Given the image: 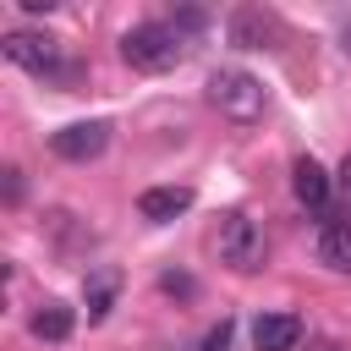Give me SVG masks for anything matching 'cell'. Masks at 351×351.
<instances>
[{"instance_id": "1", "label": "cell", "mask_w": 351, "mask_h": 351, "mask_svg": "<svg viewBox=\"0 0 351 351\" xmlns=\"http://www.w3.org/2000/svg\"><path fill=\"white\" fill-rule=\"evenodd\" d=\"M214 252H219L225 269L258 274V269L269 263V236H263L258 219H247L241 208H230V214H219V225H214Z\"/></svg>"}, {"instance_id": "2", "label": "cell", "mask_w": 351, "mask_h": 351, "mask_svg": "<svg viewBox=\"0 0 351 351\" xmlns=\"http://www.w3.org/2000/svg\"><path fill=\"white\" fill-rule=\"evenodd\" d=\"M0 55H5L11 66H22V71L44 77V82H77V77H82L49 33H27V27H16V33H5V38H0Z\"/></svg>"}, {"instance_id": "3", "label": "cell", "mask_w": 351, "mask_h": 351, "mask_svg": "<svg viewBox=\"0 0 351 351\" xmlns=\"http://www.w3.org/2000/svg\"><path fill=\"white\" fill-rule=\"evenodd\" d=\"M208 104H214L225 121L252 126V121H263L269 93H263V82H258L252 71H241V66H219V71L208 77Z\"/></svg>"}, {"instance_id": "4", "label": "cell", "mask_w": 351, "mask_h": 351, "mask_svg": "<svg viewBox=\"0 0 351 351\" xmlns=\"http://www.w3.org/2000/svg\"><path fill=\"white\" fill-rule=\"evenodd\" d=\"M121 55L137 71H170V66L186 60V38H181L176 22H143V27H126Z\"/></svg>"}, {"instance_id": "5", "label": "cell", "mask_w": 351, "mask_h": 351, "mask_svg": "<svg viewBox=\"0 0 351 351\" xmlns=\"http://www.w3.org/2000/svg\"><path fill=\"white\" fill-rule=\"evenodd\" d=\"M49 148L66 159V165H88L110 148V121H71L60 132H49Z\"/></svg>"}, {"instance_id": "6", "label": "cell", "mask_w": 351, "mask_h": 351, "mask_svg": "<svg viewBox=\"0 0 351 351\" xmlns=\"http://www.w3.org/2000/svg\"><path fill=\"white\" fill-rule=\"evenodd\" d=\"M329 186H335V181H329V170H324L318 159H296V165H291V192H296V203L313 208L318 219L329 214Z\"/></svg>"}, {"instance_id": "7", "label": "cell", "mask_w": 351, "mask_h": 351, "mask_svg": "<svg viewBox=\"0 0 351 351\" xmlns=\"http://www.w3.org/2000/svg\"><path fill=\"white\" fill-rule=\"evenodd\" d=\"M318 263L335 274H351V214H324L318 225Z\"/></svg>"}, {"instance_id": "8", "label": "cell", "mask_w": 351, "mask_h": 351, "mask_svg": "<svg viewBox=\"0 0 351 351\" xmlns=\"http://www.w3.org/2000/svg\"><path fill=\"white\" fill-rule=\"evenodd\" d=\"M252 346L258 351H296L302 346V318L296 313H258L252 318Z\"/></svg>"}, {"instance_id": "9", "label": "cell", "mask_w": 351, "mask_h": 351, "mask_svg": "<svg viewBox=\"0 0 351 351\" xmlns=\"http://www.w3.org/2000/svg\"><path fill=\"white\" fill-rule=\"evenodd\" d=\"M186 208H192V186H148V192L137 197V214L154 219V225H170V219L186 214Z\"/></svg>"}, {"instance_id": "10", "label": "cell", "mask_w": 351, "mask_h": 351, "mask_svg": "<svg viewBox=\"0 0 351 351\" xmlns=\"http://www.w3.org/2000/svg\"><path fill=\"white\" fill-rule=\"evenodd\" d=\"M27 329H33V340H49V346H60V340H71V329H77V313H71L66 302H38V307L27 313Z\"/></svg>"}, {"instance_id": "11", "label": "cell", "mask_w": 351, "mask_h": 351, "mask_svg": "<svg viewBox=\"0 0 351 351\" xmlns=\"http://www.w3.org/2000/svg\"><path fill=\"white\" fill-rule=\"evenodd\" d=\"M269 38H274V22H269L263 11L241 5V11L230 16V44H241V49H269Z\"/></svg>"}, {"instance_id": "12", "label": "cell", "mask_w": 351, "mask_h": 351, "mask_svg": "<svg viewBox=\"0 0 351 351\" xmlns=\"http://www.w3.org/2000/svg\"><path fill=\"white\" fill-rule=\"evenodd\" d=\"M110 302H115V274H93L88 280V324H99L110 313Z\"/></svg>"}, {"instance_id": "13", "label": "cell", "mask_w": 351, "mask_h": 351, "mask_svg": "<svg viewBox=\"0 0 351 351\" xmlns=\"http://www.w3.org/2000/svg\"><path fill=\"white\" fill-rule=\"evenodd\" d=\"M230 340H236V324H230V318H219V324L203 335V351H230Z\"/></svg>"}, {"instance_id": "14", "label": "cell", "mask_w": 351, "mask_h": 351, "mask_svg": "<svg viewBox=\"0 0 351 351\" xmlns=\"http://www.w3.org/2000/svg\"><path fill=\"white\" fill-rule=\"evenodd\" d=\"M159 285H165V291H170V296H192V291H197V285H192V280H186V274H176V269H170V274H165V280H159Z\"/></svg>"}, {"instance_id": "15", "label": "cell", "mask_w": 351, "mask_h": 351, "mask_svg": "<svg viewBox=\"0 0 351 351\" xmlns=\"http://www.w3.org/2000/svg\"><path fill=\"white\" fill-rule=\"evenodd\" d=\"M335 186H340V192H346V203H351V154L340 159V170H335Z\"/></svg>"}, {"instance_id": "16", "label": "cell", "mask_w": 351, "mask_h": 351, "mask_svg": "<svg viewBox=\"0 0 351 351\" xmlns=\"http://www.w3.org/2000/svg\"><path fill=\"white\" fill-rule=\"evenodd\" d=\"M5 197H11V203L22 197V170H5Z\"/></svg>"}, {"instance_id": "17", "label": "cell", "mask_w": 351, "mask_h": 351, "mask_svg": "<svg viewBox=\"0 0 351 351\" xmlns=\"http://www.w3.org/2000/svg\"><path fill=\"white\" fill-rule=\"evenodd\" d=\"M346 49H351V22H346Z\"/></svg>"}]
</instances>
